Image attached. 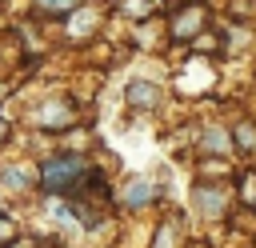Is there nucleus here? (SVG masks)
Masks as SVG:
<instances>
[{
    "instance_id": "nucleus-1",
    "label": "nucleus",
    "mask_w": 256,
    "mask_h": 248,
    "mask_svg": "<svg viewBox=\"0 0 256 248\" xmlns=\"http://www.w3.org/2000/svg\"><path fill=\"white\" fill-rule=\"evenodd\" d=\"M88 176H92L88 172V160H80V156H48L40 164V184L52 196H72Z\"/></svg>"
},
{
    "instance_id": "nucleus-2",
    "label": "nucleus",
    "mask_w": 256,
    "mask_h": 248,
    "mask_svg": "<svg viewBox=\"0 0 256 248\" xmlns=\"http://www.w3.org/2000/svg\"><path fill=\"white\" fill-rule=\"evenodd\" d=\"M204 20H208V12H204V4H184L176 16H172V40H192L196 32H204Z\"/></svg>"
},
{
    "instance_id": "nucleus-3",
    "label": "nucleus",
    "mask_w": 256,
    "mask_h": 248,
    "mask_svg": "<svg viewBox=\"0 0 256 248\" xmlns=\"http://www.w3.org/2000/svg\"><path fill=\"white\" fill-rule=\"evenodd\" d=\"M196 208L208 216V220H216V216H224V208H228V192L224 188H216V184H196Z\"/></svg>"
},
{
    "instance_id": "nucleus-4",
    "label": "nucleus",
    "mask_w": 256,
    "mask_h": 248,
    "mask_svg": "<svg viewBox=\"0 0 256 248\" xmlns=\"http://www.w3.org/2000/svg\"><path fill=\"white\" fill-rule=\"evenodd\" d=\"M128 104H132V108H156V104H160V88L136 80V84L128 88Z\"/></svg>"
},
{
    "instance_id": "nucleus-5",
    "label": "nucleus",
    "mask_w": 256,
    "mask_h": 248,
    "mask_svg": "<svg viewBox=\"0 0 256 248\" xmlns=\"http://www.w3.org/2000/svg\"><path fill=\"white\" fill-rule=\"evenodd\" d=\"M156 196V184L152 180H128V188H124V204H132V208H140V204H148Z\"/></svg>"
},
{
    "instance_id": "nucleus-6",
    "label": "nucleus",
    "mask_w": 256,
    "mask_h": 248,
    "mask_svg": "<svg viewBox=\"0 0 256 248\" xmlns=\"http://www.w3.org/2000/svg\"><path fill=\"white\" fill-rule=\"evenodd\" d=\"M68 120H72V112H68V104H60V100H52V104L40 108V124H48V128H64Z\"/></svg>"
},
{
    "instance_id": "nucleus-7",
    "label": "nucleus",
    "mask_w": 256,
    "mask_h": 248,
    "mask_svg": "<svg viewBox=\"0 0 256 248\" xmlns=\"http://www.w3.org/2000/svg\"><path fill=\"white\" fill-rule=\"evenodd\" d=\"M0 180H4L8 188H16V192H28V188H32V172H24V168H4Z\"/></svg>"
},
{
    "instance_id": "nucleus-8",
    "label": "nucleus",
    "mask_w": 256,
    "mask_h": 248,
    "mask_svg": "<svg viewBox=\"0 0 256 248\" xmlns=\"http://www.w3.org/2000/svg\"><path fill=\"white\" fill-rule=\"evenodd\" d=\"M80 0H36V12L40 16H64V12H72Z\"/></svg>"
},
{
    "instance_id": "nucleus-9",
    "label": "nucleus",
    "mask_w": 256,
    "mask_h": 248,
    "mask_svg": "<svg viewBox=\"0 0 256 248\" xmlns=\"http://www.w3.org/2000/svg\"><path fill=\"white\" fill-rule=\"evenodd\" d=\"M204 148H212L216 156H224V152H228V140H224L216 128H208V132H204Z\"/></svg>"
},
{
    "instance_id": "nucleus-10",
    "label": "nucleus",
    "mask_w": 256,
    "mask_h": 248,
    "mask_svg": "<svg viewBox=\"0 0 256 248\" xmlns=\"http://www.w3.org/2000/svg\"><path fill=\"white\" fill-rule=\"evenodd\" d=\"M92 24H96V12H84V16H76V20L68 24V32H72V36H80V28H92Z\"/></svg>"
},
{
    "instance_id": "nucleus-11",
    "label": "nucleus",
    "mask_w": 256,
    "mask_h": 248,
    "mask_svg": "<svg viewBox=\"0 0 256 248\" xmlns=\"http://www.w3.org/2000/svg\"><path fill=\"white\" fill-rule=\"evenodd\" d=\"M152 8V0H124L120 4V12H128V16H140V12H148Z\"/></svg>"
},
{
    "instance_id": "nucleus-12",
    "label": "nucleus",
    "mask_w": 256,
    "mask_h": 248,
    "mask_svg": "<svg viewBox=\"0 0 256 248\" xmlns=\"http://www.w3.org/2000/svg\"><path fill=\"white\" fill-rule=\"evenodd\" d=\"M12 236H16V224H12V220H4V216H0V244H8V240H12Z\"/></svg>"
},
{
    "instance_id": "nucleus-13",
    "label": "nucleus",
    "mask_w": 256,
    "mask_h": 248,
    "mask_svg": "<svg viewBox=\"0 0 256 248\" xmlns=\"http://www.w3.org/2000/svg\"><path fill=\"white\" fill-rule=\"evenodd\" d=\"M244 200H248V204H252V208H256V176H252V180H248V184H244Z\"/></svg>"
},
{
    "instance_id": "nucleus-14",
    "label": "nucleus",
    "mask_w": 256,
    "mask_h": 248,
    "mask_svg": "<svg viewBox=\"0 0 256 248\" xmlns=\"http://www.w3.org/2000/svg\"><path fill=\"white\" fill-rule=\"evenodd\" d=\"M0 140H4V124H0Z\"/></svg>"
}]
</instances>
